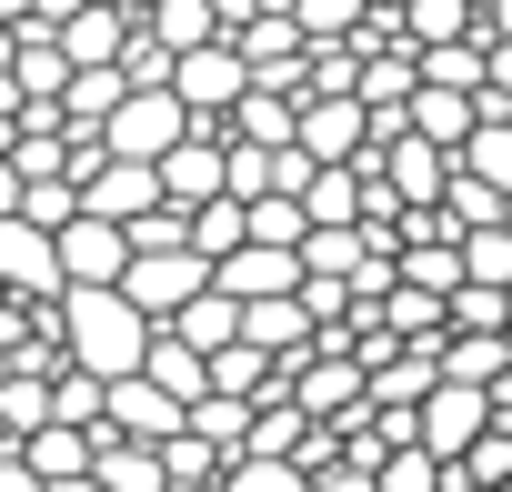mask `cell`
<instances>
[{
    "mask_svg": "<svg viewBox=\"0 0 512 492\" xmlns=\"http://www.w3.org/2000/svg\"><path fill=\"white\" fill-rule=\"evenodd\" d=\"M362 191H372V171H362V161H322V171L302 181L312 221H362Z\"/></svg>",
    "mask_w": 512,
    "mask_h": 492,
    "instance_id": "ac0fdd59",
    "label": "cell"
},
{
    "mask_svg": "<svg viewBox=\"0 0 512 492\" xmlns=\"http://www.w3.org/2000/svg\"><path fill=\"white\" fill-rule=\"evenodd\" d=\"M472 121H482V91H462V81H422V91H412V131H432L442 151H462Z\"/></svg>",
    "mask_w": 512,
    "mask_h": 492,
    "instance_id": "4fadbf2b",
    "label": "cell"
},
{
    "mask_svg": "<svg viewBox=\"0 0 512 492\" xmlns=\"http://www.w3.org/2000/svg\"><path fill=\"white\" fill-rule=\"evenodd\" d=\"M221 492H312V472L292 452H231L221 462Z\"/></svg>",
    "mask_w": 512,
    "mask_h": 492,
    "instance_id": "44dd1931",
    "label": "cell"
},
{
    "mask_svg": "<svg viewBox=\"0 0 512 492\" xmlns=\"http://www.w3.org/2000/svg\"><path fill=\"white\" fill-rule=\"evenodd\" d=\"M151 31H161L171 51H191V41H221V0H151Z\"/></svg>",
    "mask_w": 512,
    "mask_h": 492,
    "instance_id": "d4e9b609",
    "label": "cell"
},
{
    "mask_svg": "<svg viewBox=\"0 0 512 492\" xmlns=\"http://www.w3.org/2000/svg\"><path fill=\"white\" fill-rule=\"evenodd\" d=\"M191 121H201V111H191L171 81H131V91H121V111H111L101 131H111V151H131V161H161V151H171Z\"/></svg>",
    "mask_w": 512,
    "mask_h": 492,
    "instance_id": "3957f363",
    "label": "cell"
},
{
    "mask_svg": "<svg viewBox=\"0 0 512 492\" xmlns=\"http://www.w3.org/2000/svg\"><path fill=\"white\" fill-rule=\"evenodd\" d=\"M372 241H382L372 221H312V231H302V272H342V282H352Z\"/></svg>",
    "mask_w": 512,
    "mask_h": 492,
    "instance_id": "9a60e30c",
    "label": "cell"
},
{
    "mask_svg": "<svg viewBox=\"0 0 512 492\" xmlns=\"http://www.w3.org/2000/svg\"><path fill=\"white\" fill-rule=\"evenodd\" d=\"M221 292L262 302V292H302V241H262L251 231L241 252H221Z\"/></svg>",
    "mask_w": 512,
    "mask_h": 492,
    "instance_id": "9c48e42d",
    "label": "cell"
},
{
    "mask_svg": "<svg viewBox=\"0 0 512 492\" xmlns=\"http://www.w3.org/2000/svg\"><path fill=\"white\" fill-rule=\"evenodd\" d=\"M51 492H111V472H101V462H91V472H61V482H51Z\"/></svg>",
    "mask_w": 512,
    "mask_h": 492,
    "instance_id": "1f68e13d",
    "label": "cell"
},
{
    "mask_svg": "<svg viewBox=\"0 0 512 492\" xmlns=\"http://www.w3.org/2000/svg\"><path fill=\"white\" fill-rule=\"evenodd\" d=\"M452 332H512V282H452Z\"/></svg>",
    "mask_w": 512,
    "mask_h": 492,
    "instance_id": "cb8c5ba5",
    "label": "cell"
},
{
    "mask_svg": "<svg viewBox=\"0 0 512 492\" xmlns=\"http://www.w3.org/2000/svg\"><path fill=\"white\" fill-rule=\"evenodd\" d=\"M111 432H141V442H171L181 422H191V402L171 392V382H151V372H121L111 382V412H101Z\"/></svg>",
    "mask_w": 512,
    "mask_h": 492,
    "instance_id": "ba28073f",
    "label": "cell"
},
{
    "mask_svg": "<svg viewBox=\"0 0 512 492\" xmlns=\"http://www.w3.org/2000/svg\"><path fill=\"white\" fill-rule=\"evenodd\" d=\"M141 372H151V382H171L181 402H201V392H211V352H201L191 332H171V322L151 332V362H141Z\"/></svg>",
    "mask_w": 512,
    "mask_h": 492,
    "instance_id": "5bb4252c",
    "label": "cell"
},
{
    "mask_svg": "<svg viewBox=\"0 0 512 492\" xmlns=\"http://www.w3.org/2000/svg\"><path fill=\"white\" fill-rule=\"evenodd\" d=\"M61 272H71V282H121V272H131V221H111V211L81 201V211L61 221Z\"/></svg>",
    "mask_w": 512,
    "mask_h": 492,
    "instance_id": "52a82bcc",
    "label": "cell"
},
{
    "mask_svg": "<svg viewBox=\"0 0 512 492\" xmlns=\"http://www.w3.org/2000/svg\"><path fill=\"white\" fill-rule=\"evenodd\" d=\"M41 422H51V372L11 362V372H0V442H31Z\"/></svg>",
    "mask_w": 512,
    "mask_h": 492,
    "instance_id": "2e32d148",
    "label": "cell"
},
{
    "mask_svg": "<svg viewBox=\"0 0 512 492\" xmlns=\"http://www.w3.org/2000/svg\"><path fill=\"white\" fill-rule=\"evenodd\" d=\"M292 11H302V31H312V41H352L372 0H292Z\"/></svg>",
    "mask_w": 512,
    "mask_h": 492,
    "instance_id": "f546056e",
    "label": "cell"
},
{
    "mask_svg": "<svg viewBox=\"0 0 512 492\" xmlns=\"http://www.w3.org/2000/svg\"><path fill=\"white\" fill-rule=\"evenodd\" d=\"M191 241H201L211 262H221V252H241V241H251V201H241V191H211V201L191 211Z\"/></svg>",
    "mask_w": 512,
    "mask_h": 492,
    "instance_id": "603a6c76",
    "label": "cell"
},
{
    "mask_svg": "<svg viewBox=\"0 0 512 492\" xmlns=\"http://www.w3.org/2000/svg\"><path fill=\"white\" fill-rule=\"evenodd\" d=\"M0 211H21V161L0 151Z\"/></svg>",
    "mask_w": 512,
    "mask_h": 492,
    "instance_id": "d6a6232c",
    "label": "cell"
},
{
    "mask_svg": "<svg viewBox=\"0 0 512 492\" xmlns=\"http://www.w3.org/2000/svg\"><path fill=\"white\" fill-rule=\"evenodd\" d=\"M221 282V262L201 252V241H161V252H131V272H121V292L151 312V322H171L191 292H211Z\"/></svg>",
    "mask_w": 512,
    "mask_h": 492,
    "instance_id": "7a4b0ae2",
    "label": "cell"
},
{
    "mask_svg": "<svg viewBox=\"0 0 512 492\" xmlns=\"http://www.w3.org/2000/svg\"><path fill=\"white\" fill-rule=\"evenodd\" d=\"M492 422H502V432H512V372H502V382H492Z\"/></svg>",
    "mask_w": 512,
    "mask_h": 492,
    "instance_id": "836d02e7",
    "label": "cell"
},
{
    "mask_svg": "<svg viewBox=\"0 0 512 492\" xmlns=\"http://www.w3.org/2000/svg\"><path fill=\"white\" fill-rule=\"evenodd\" d=\"M81 201H91V211H111V221H141V211H151V201H171V191H161V161L111 151V161L81 181Z\"/></svg>",
    "mask_w": 512,
    "mask_h": 492,
    "instance_id": "30bf717a",
    "label": "cell"
},
{
    "mask_svg": "<svg viewBox=\"0 0 512 492\" xmlns=\"http://www.w3.org/2000/svg\"><path fill=\"white\" fill-rule=\"evenodd\" d=\"M372 141H382V121L362 91H302V151L312 161H362Z\"/></svg>",
    "mask_w": 512,
    "mask_h": 492,
    "instance_id": "5b68a950",
    "label": "cell"
},
{
    "mask_svg": "<svg viewBox=\"0 0 512 492\" xmlns=\"http://www.w3.org/2000/svg\"><path fill=\"white\" fill-rule=\"evenodd\" d=\"M462 161H472L482 181H502V191H512V111H502V121H472V141H462Z\"/></svg>",
    "mask_w": 512,
    "mask_h": 492,
    "instance_id": "83f0119b",
    "label": "cell"
},
{
    "mask_svg": "<svg viewBox=\"0 0 512 492\" xmlns=\"http://www.w3.org/2000/svg\"><path fill=\"white\" fill-rule=\"evenodd\" d=\"M21 211H31V221H51V231H61V221H71V211H81V171H31V181H21Z\"/></svg>",
    "mask_w": 512,
    "mask_h": 492,
    "instance_id": "4316f807",
    "label": "cell"
},
{
    "mask_svg": "<svg viewBox=\"0 0 512 492\" xmlns=\"http://www.w3.org/2000/svg\"><path fill=\"white\" fill-rule=\"evenodd\" d=\"M0 492H51V482L31 472V452H21V442H0Z\"/></svg>",
    "mask_w": 512,
    "mask_h": 492,
    "instance_id": "4dcf8cb0",
    "label": "cell"
},
{
    "mask_svg": "<svg viewBox=\"0 0 512 492\" xmlns=\"http://www.w3.org/2000/svg\"><path fill=\"white\" fill-rule=\"evenodd\" d=\"M482 61H492L482 31H472V41H432V51H422V81H462V91H482Z\"/></svg>",
    "mask_w": 512,
    "mask_h": 492,
    "instance_id": "484cf974",
    "label": "cell"
},
{
    "mask_svg": "<svg viewBox=\"0 0 512 492\" xmlns=\"http://www.w3.org/2000/svg\"><path fill=\"white\" fill-rule=\"evenodd\" d=\"M462 262H472V282H512V221L462 231Z\"/></svg>",
    "mask_w": 512,
    "mask_h": 492,
    "instance_id": "f1b7e54d",
    "label": "cell"
},
{
    "mask_svg": "<svg viewBox=\"0 0 512 492\" xmlns=\"http://www.w3.org/2000/svg\"><path fill=\"white\" fill-rule=\"evenodd\" d=\"M241 332L262 342V352H312V332H322V322H312V302H302V292H262V302H241Z\"/></svg>",
    "mask_w": 512,
    "mask_h": 492,
    "instance_id": "7c38bea8",
    "label": "cell"
},
{
    "mask_svg": "<svg viewBox=\"0 0 512 492\" xmlns=\"http://www.w3.org/2000/svg\"><path fill=\"white\" fill-rule=\"evenodd\" d=\"M121 91H131V71H121V61H81V71H71V91H61V101H71V131H101V121L121 111Z\"/></svg>",
    "mask_w": 512,
    "mask_h": 492,
    "instance_id": "e0dca14e",
    "label": "cell"
},
{
    "mask_svg": "<svg viewBox=\"0 0 512 492\" xmlns=\"http://www.w3.org/2000/svg\"><path fill=\"white\" fill-rule=\"evenodd\" d=\"M61 332H71V362H91L101 382H121V372H141L151 362V312L121 292V282H71L61 292Z\"/></svg>",
    "mask_w": 512,
    "mask_h": 492,
    "instance_id": "6da1fadb",
    "label": "cell"
},
{
    "mask_svg": "<svg viewBox=\"0 0 512 492\" xmlns=\"http://www.w3.org/2000/svg\"><path fill=\"white\" fill-rule=\"evenodd\" d=\"M442 372L452 382H502L512 372V332H442Z\"/></svg>",
    "mask_w": 512,
    "mask_h": 492,
    "instance_id": "ffe728a7",
    "label": "cell"
},
{
    "mask_svg": "<svg viewBox=\"0 0 512 492\" xmlns=\"http://www.w3.org/2000/svg\"><path fill=\"white\" fill-rule=\"evenodd\" d=\"M482 432H492V382H452V372H442V382L422 392V442L452 462V452H472Z\"/></svg>",
    "mask_w": 512,
    "mask_h": 492,
    "instance_id": "8992f818",
    "label": "cell"
},
{
    "mask_svg": "<svg viewBox=\"0 0 512 492\" xmlns=\"http://www.w3.org/2000/svg\"><path fill=\"white\" fill-rule=\"evenodd\" d=\"M221 131H231V141H302V91H282V81L251 71V91L221 111Z\"/></svg>",
    "mask_w": 512,
    "mask_h": 492,
    "instance_id": "8fae6325",
    "label": "cell"
},
{
    "mask_svg": "<svg viewBox=\"0 0 512 492\" xmlns=\"http://www.w3.org/2000/svg\"><path fill=\"white\" fill-rule=\"evenodd\" d=\"M251 412H262L251 392H201V402H191V432L221 442V452H251Z\"/></svg>",
    "mask_w": 512,
    "mask_h": 492,
    "instance_id": "7402d4cb",
    "label": "cell"
},
{
    "mask_svg": "<svg viewBox=\"0 0 512 492\" xmlns=\"http://www.w3.org/2000/svg\"><path fill=\"white\" fill-rule=\"evenodd\" d=\"M171 91H181L201 121H221V111L251 91V61H241V41H231V31H221V41H191V51L171 61Z\"/></svg>",
    "mask_w": 512,
    "mask_h": 492,
    "instance_id": "277c9868",
    "label": "cell"
},
{
    "mask_svg": "<svg viewBox=\"0 0 512 492\" xmlns=\"http://www.w3.org/2000/svg\"><path fill=\"white\" fill-rule=\"evenodd\" d=\"M171 332H191L201 352H221V342H241V292H221V282H211V292H191V302L171 312Z\"/></svg>",
    "mask_w": 512,
    "mask_h": 492,
    "instance_id": "d6986e66",
    "label": "cell"
}]
</instances>
